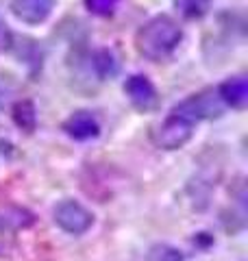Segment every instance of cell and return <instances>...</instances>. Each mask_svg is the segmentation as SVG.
<instances>
[{
  "label": "cell",
  "mask_w": 248,
  "mask_h": 261,
  "mask_svg": "<svg viewBox=\"0 0 248 261\" xmlns=\"http://www.w3.org/2000/svg\"><path fill=\"white\" fill-rule=\"evenodd\" d=\"M183 42V29L172 15H153L144 22L135 33V48L137 53L148 61H165L177 53Z\"/></svg>",
  "instance_id": "obj_1"
},
{
  "label": "cell",
  "mask_w": 248,
  "mask_h": 261,
  "mask_svg": "<svg viewBox=\"0 0 248 261\" xmlns=\"http://www.w3.org/2000/svg\"><path fill=\"white\" fill-rule=\"evenodd\" d=\"M146 261H183V252L168 244H157L148 250Z\"/></svg>",
  "instance_id": "obj_13"
},
{
  "label": "cell",
  "mask_w": 248,
  "mask_h": 261,
  "mask_svg": "<svg viewBox=\"0 0 248 261\" xmlns=\"http://www.w3.org/2000/svg\"><path fill=\"white\" fill-rule=\"evenodd\" d=\"M15 20L29 27H39L53 15L55 0H11L9 5Z\"/></svg>",
  "instance_id": "obj_7"
},
{
  "label": "cell",
  "mask_w": 248,
  "mask_h": 261,
  "mask_svg": "<svg viewBox=\"0 0 248 261\" xmlns=\"http://www.w3.org/2000/svg\"><path fill=\"white\" fill-rule=\"evenodd\" d=\"M194 122H189L181 113L172 111L165 116L153 130V142L161 150H179L194 137Z\"/></svg>",
  "instance_id": "obj_2"
},
{
  "label": "cell",
  "mask_w": 248,
  "mask_h": 261,
  "mask_svg": "<svg viewBox=\"0 0 248 261\" xmlns=\"http://www.w3.org/2000/svg\"><path fill=\"white\" fill-rule=\"evenodd\" d=\"M216 92H218V96H220V100H222L225 107L237 109V111L246 109V105H248V81H246L244 74L225 79L216 87Z\"/></svg>",
  "instance_id": "obj_8"
},
{
  "label": "cell",
  "mask_w": 248,
  "mask_h": 261,
  "mask_svg": "<svg viewBox=\"0 0 248 261\" xmlns=\"http://www.w3.org/2000/svg\"><path fill=\"white\" fill-rule=\"evenodd\" d=\"M122 0H83L85 9L92 13V15H98V18H109L118 11Z\"/></svg>",
  "instance_id": "obj_12"
},
{
  "label": "cell",
  "mask_w": 248,
  "mask_h": 261,
  "mask_svg": "<svg viewBox=\"0 0 248 261\" xmlns=\"http://www.w3.org/2000/svg\"><path fill=\"white\" fill-rule=\"evenodd\" d=\"M53 220L61 231L70 235H83L94 226V214L85 205H81L79 200L72 198L57 202L53 209Z\"/></svg>",
  "instance_id": "obj_4"
},
{
  "label": "cell",
  "mask_w": 248,
  "mask_h": 261,
  "mask_svg": "<svg viewBox=\"0 0 248 261\" xmlns=\"http://www.w3.org/2000/svg\"><path fill=\"white\" fill-rule=\"evenodd\" d=\"M172 3L181 18L189 22L203 20L211 9V0H172Z\"/></svg>",
  "instance_id": "obj_11"
},
{
  "label": "cell",
  "mask_w": 248,
  "mask_h": 261,
  "mask_svg": "<svg viewBox=\"0 0 248 261\" xmlns=\"http://www.w3.org/2000/svg\"><path fill=\"white\" fill-rule=\"evenodd\" d=\"M89 63H92L96 76L101 79V81L113 79V76L120 72V61H118V57H115L113 50H109V48H98V50H94L92 61H89Z\"/></svg>",
  "instance_id": "obj_9"
},
{
  "label": "cell",
  "mask_w": 248,
  "mask_h": 261,
  "mask_svg": "<svg viewBox=\"0 0 248 261\" xmlns=\"http://www.w3.org/2000/svg\"><path fill=\"white\" fill-rule=\"evenodd\" d=\"M15 44V35L9 29V24L5 20H0V53H9Z\"/></svg>",
  "instance_id": "obj_14"
},
{
  "label": "cell",
  "mask_w": 248,
  "mask_h": 261,
  "mask_svg": "<svg viewBox=\"0 0 248 261\" xmlns=\"http://www.w3.org/2000/svg\"><path fill=\"white\" fill-rule=\"evenodd\" d=\"M172 111L181 113V116L187 118L189 122L198 124V122H203V120L220 118L222 111H225V105H222L216 89L209 87V89H203V92H198V94L187 96L185 100H181L179 105H175Z\"/></svg>",
  "instance_id": "obj_3"
},
{
  "label": "cell",
  "mask_w": 248,
  "mask_h": 261,
  "mask_svg": "<svg viewBox=\"0 0 248 261\" xmlns=\"http://www.w3.org/2000/svg\"><path fill=\"white\" fill-rule=\"evenodd\" d=\"M11 118H13V124L18 126L24 133H33L37 128V107L35 102L24 98V100H18L11 109Z\"/></svg>",
  "instance_id": "obj_10"
},
{
  "label": "cell",
  "mask_w": 248,
  "mask_h": 261,
  "mask_svg": "<svg viewBox=\"0 0 248 261\" xmlns=\"http://www.w3.org/2000/svg\"><path fill=\"white\" fill-rule=\"evenodd\" d=\"M124 94H127L129 102L142 113L153 111V109H157V105H159L157 87L146 74H131V76H127V81H124Z\"/></svg>",
  "instance_id": "obj_5"
},
{
  "label": "cell",
  "mask_w": 248,
  "mask_h": 261,
  "mask_svg": "<svg viewBox=\"0 0 248 261\" xmlns=\"http://www.w3.org/2000/svg\"><path fill=\"white\" fill-rule=\"evenodd\" d=\"M63 133L74 142H92L101 135V120L92 111L79 109L63 120Z\"/></svg>",
  "instance_id": "obj_6"
}]
</instances>
